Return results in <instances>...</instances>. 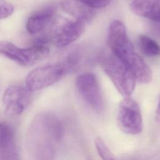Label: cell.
I'll return each mask as SVG.
<instances>
[{"mask_svg": "<svg viewBox=\"0 0 160 160\" xmlns=\"http://www.w3.org/2000/svg\"><path fill=\"white\" fill-rule=\"evenodd\" d=\"M155 118L157 122H158L159 123H160V98L158 102V107H157V109L156 111V116H155Z\"/></svg>", "mask_w": 160, "mask_h": 160, "instance_id": "ac0fdd59", "label": "cell"}, {"mask_svg": "<svg viewBox=\"0 0 160 160\" xmlns=\"http://www.w3.org/2000/svg\"><path fill=\"white\" fill-rule=\"evenodd\" d=\"M62 9L76 19H80L90 22L94 18V9L88 6L79 0H61Z\"/></svg>", "mask_w": 160, "mask_h": 160, "instance_id": "4fadbf2b", "label": "cell"}, {"mask_svg": "<svg viewBox=\"0 0 160 160\" xmlns=\"http://www.w3.org/2000/svg\"><path fill=\"white\" fill-rule=\"evenodd\" d=\"M49 52L47 45L33 44L31 47L20 48L7 41H0V54L25 67L45 59Z\"/></svg>", "mask_w": 160, "mask_h": 160, "instance_id": "277c9868", "label": "cell"}, {"mask_svg": "<svg viewBox=\"0 0 160 160\" xmlns=\"http://www.w3.org/2000/svg\"><path fill=\"white\" fill-rule=\"evenodd\" d=\"M139 43L142 52L150 57L160 56V46L154 39L144 34L139 37Z\"/></svg>", "mask_w": 160, "mask_h": 160, "instance_id": "5bb4252c", "label": "cell"}, {"mask_svg": "<svg viewBox=\"0 0 160 160\" xmlns=\"http://www.w3.org/2000/svg\"><path fill=\"white\" fill-rule=\"evenodd\" d=\"M14 11L13 6L6 0H0V19L10 16Z\"/></svg>", "mask_w": 160, "mask_h": 160, "instance_id": "2e32d148", "label": "cell"}, {"mask_svg": "<svg viewBox=\"0 0 160 160\" xmlns=\"http://www.w3.org/2000/svg\"><path fill=\"white\" fill-rule=\"evenodd\" d=\"M92 9L102 8L108 5L111 0H79Z\"/></svg>", "mask_w": 160, "mask_h": 160, "instance_id": "e0dca14e", "label": "cell"}, {"mask_svg": "<svg viewBox=\"0 0 160 160\" xmlns=\"http://www.w3.org/2000/svg\"><path fill=\"white\" fill-rule=\"evenodd\" d=\"M74 66L65 58L60 62L37 68L27 75L26 88L32 92L49 87L61 79Z\"/></svg>", "mask_w": 160, "mask_h": 160, "instance_id": "3957f363", "label": "cell"}, {"mask_svg": "<svg viewBox=\"0 0 160 160\" xmlns=\"http://www.w3.org/2000/svg\"><path fill=\"white\" fill-rule=\"evenodd\" d=\"M31 92L25 87L18 85L8 87L2 97L6 114L14 116L21 114L30 102Z\"/></svg>", "mask_w": 160, "mask_h": 160, "instance_id": "52a82bcc", "label": "cell"}, {"mask_svg": "<svg viewBox=\"0 0 160 160\" xmlns=\"http://www.w3.org/2000/svg\"><path fill=\"white\" fill-rule=\"evenodd\" d=\"M87 21L78 19L74 21H67L55 31L53 38L55 44L59 48L66 47L77 39L84 32Z\"/></svg>", "mask_w": 160, "mask_h": 160, "instance_id": "9c48e42d", "label": "cell"}, {"mask_svg": "<svg viewBox=\"0 0 160 160\" xmlns=\"http://www.w3.org/2000/svg\"><path fill=\"white\" fill-rule=\"evenodd\" d=\"M94 144L96 151L102 160H116L114 155L100 138L95 139Z\"/></svg>", "mask_w": 160, "mask_h": 160, "instance_id": "9a60e30c", "label": "cell"}, {"mask_svg": "<svg viewBox=\"0 0 160 160\" xmlns=\"http://www.w3.org/2000/svg\"><path fill=\"white\" fill-rule=\"evenodd\" d=\"M61 134L58 119L52 114H38L31 122L26 134V146L32 160H52Z\"/></svg>", "mask_w": 160, "mask_h": 160, "instance_id": "6da1fadb", "label": "cell"}, {"mask_svg": "<svg viewBox=\"0 0 160 160\" xmlns=\"http://www.w3.org/2000/svg\"><path fill=\"white\" fill-rule=\"evenodd\" d=\"M107 41L111 52L116 56L134 48L128 38L124 24L119 20L111 22L108 29Z\"/></svg>", "mask_w": 160, "mask_h": 160, "instance_id": "ba28073f", "label": "cell"}, {"mask_svg": "<svg viewBox=\"0 0 160 160\" xmlns=\"http://www.w3.org/2000/svg\"><path fill=\"white\" fill-rule=\"evenodd\" d=\"M76 88L84 100L96 112H101L104 102L101 88L96 77L92 73L86 72L77 77Z\"/></svg>", "mask_w": 160, "mask_h": 160, "instance_id": "8992f818", "label": "cell"}, {"mask_svg": "<svg viewBox=\"0 0 160 160\" xmlns=\"http://www.w3.org/2000/svg\"><path fill=\"white\" fill-rule=\"evenodd\" d=\"M56 8L48 6L32 14L26 22V29L31 34H38L44 30L53 19Z\"/></svg>", "mask_w": 160, "mask_h": 160, "instance_id": "8fae6325", "label": "cell"}, {"mask_svg": "<svg viewBox=\"0 0 160 160\" xmlns=\"http://www.w3.org/2000/svg\"><path fill=\"white\" fill-rule=\"evenodd\" d=\"M129 8L137 16L160 23V0H133Z\"/></svg>", "mask_w": 160, "mask_h": 160, "instance_id": "7c38bea8", "label": "cell"}, {"mask_svg": "<svg viewBox=\"0 0 160 160\" xmlns=\"http://www.w3.org/2000/svg\"><path fill=\"white\" fill-rule=\"evenodd\" d=\"M118 122L124 132L137 135L142 130V118L138 102L131 97L124 98L119 103Z\"/></svg>", "mask_w": 160, "mask_h": 160, "instance_id": "5b68a950", "label": "cell"}, {"mask_svg": "<svg viewBox=\"0 0 160 160\" xmlns=\"http://www.w3.org/2000/svg\"><path fill=\"white\" fill-rule=\"evenodd\" d=\"M101 65L118 92L124 98L130 97L136 79L126 64L111 52L102 56Z\"/></svg>", "mask_w": 160, "mask_h": 160, "instance_id": "7a4b0ae2", "label": "cell"}, {"mask_svg": "<svg viewBox=\"0 0 160 160\" xmlns=\"http://www.w3.org/2000/svg\"><path fill=\"white\" fill-rule=\"evenodd\" d=\"M0 160H21L13 129L0 122Z\"/></svg>", "mask_w": 160, "mask_h": 160, "instance_id": "30bf717a", "label": "cell"}]
</instances>
